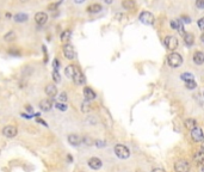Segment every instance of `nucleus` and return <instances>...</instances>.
<instances>
[{
    "instance_id": "obj_1",
    "label": "nucleus",
    "mask_w": 204,
    "mask_h": 172,
    "mask_svg": "<svg viewBox=\"0 0 204 172\" xmlns=\"http://www.w3.org/2000/svg\"><path fill=\"white\" fill-rule=\"evenodd\" d=\"M167 62L172 68H178L183 64V58L178 53H171L167 56Z\"/></svg>"
},
{
    "instance_id": "obj_2",
    "label": "nucleus",
    "mask_w": 204,
    "mask_h": 172,
    "mask_svg": "<svg viewBox=\"0 0 204 172\" xmlns=\"http://www.w3.org/2000/svg\"><path fill=\"white\" fill-rule=\"evenodd\" d=\"M114 151H115V153H116V155H117L120 159H126V158L130 157V151H129V148H128L126 146H124V145H121V143L116 145Z\"/></svg>"
},
{
    "instance_id": "obj_3",
    "label": "nucleus",
    "mask_w": 204,
    "mask_h": 172,
    "mask_svg": "<svg viewBox=\"0 0 204 172\" xmlns=\"http://www.w3.org/2000/svg\"><path fill=\"white\" fill-rule=\"evenodd\" d=\"M164 43H165V46H166V48H167L168 50H175V49L178 48L179 41H178V38H177V37L168 35V36H166V37H165Z\"/></svg>"
},
{
    "instance_id": "obj_4",
    "label": "nucleus",
    "mask_w": 204,
    "mask_h": 172,
    "mask_svg": "<svg viewBox=\"0 0 204 172\" xmlns=\"http://www.w3.org/2000/svg\"><path fill=\"white\" fill-rule=\"evenodd\" d=\"M138 19H140V22H141V23L146 24V25H153V24H154V22H155V18H154V16H153V14H152L150 12H148V11L141 12V14H140Z\"/></svg>"
},
{
    "instance_id": "obj_5",
    "label": "nucleus",
    "mask_w": 204,
    "mask_h": 172,
    "mask_svg": "<svg viewBox=\"0 0 204 172\" xmlns=\"http://www.w3.org/2000/svg\"><path fill=\"white\" fill-rule=\"evenodd\" d=\"M191 137L193 141H196V142H201V141H203L204 140V133L203 130L201 129V128H193L191 130Z\"/></svg>"
},
{
    "instance_id": "obj_6",
    "label": "nucleus",
    "mask_w": 204,
    "mask_h": 172,
    "mask_svg": "<svg viewBox=\"0 0 204 172\" xmlns=\"http://www.w3.org/2000/svg\"><path fill=\"white\" fill-rule=\"evenodd\" d=\"M171 28L174 30H177L180 35H184V34H185L184 23H183L180 19H173V20H171Z\"/></svg>"
},
{
    "instance_id": "obj_7",
    "label": "nucleus",
    "mask_w": 204,
    "mask_h": 172,
    "mask_svg": "<svg viewBox=\"0 0 204 172\" xmlns=\"http://www.w3.org/2000/svg\"><path fill=\"white\" fill-rule=\"evenodd\" d=\"M17 134H18V130H17V128L13 127V125H6V127L3 129V135L6 137H10V139L14 137Z\"/></svg>"
},
{
    "instance_id": "obj_8",
    "label": "nucleus",
    "mask_w": 204,
    "mask_h": 172,
    "mask_svg": "<svg viewBox=\"0 0 204 172\" xmlns=\"http://www.w3.org/2000/svg\"><path fill=\"white\" fill-rule=\"evenodd\" d=\"M174 169H175V171L177 172H189V170H190V165H189L187 161L179 160L174 164Z\"/></svg>"
},
{
    "instance_id": "obj_9",
    "label": "nucleus",
    "mask_w": 204,
    "mask_h": 172,
    "mask_svg": "<svg viewBox=\"0 0 204 172\" xmlns=\"http://www.w3.org/2000/svg\"><path fill=\"white\" fill-rule=\"evenodd\" d=\"M63 55L69 60H73L75 58V52H74V48H73L72 44L66 43V44L63 46Z\"/></svg>"
},
{
    "instance_id": "obj_10",
    "label": "nucleus",
    "mask_w": 204,
    "mask_h": 172,
    "mask_svg": "<svg viewBox=\"0 0 204 172\" xmlns=\"http://www.w3.org/2000/svg\"><path fill=\"white\" fill-rule=\"evenodd\" d=\"M89 166L92 169V170H99L100 167L103 166V161L99 159V158H96V157H93V158H91L89 159Z\"/></svg>"
},
{
    "instance_id": "obj_11",
    "label": "nucleus",
    "mask_w": 204,
    "mask_h": 172,
    "mask_svg": "<svg viewBox=\"0 0 204 172\" xmlns=\"http://www.w3.org/2000/svg\"><path fill=\"white\" fill-rule=\"evenodd\" d=\"M68 142L72 146H80L83 143V137L77 135V134H69L68 135Z\"/></svg>"
},
{
    "instance_id": "obj_12",
    "label": "nucleus",
    "mask_w": 204,
    "mask_h": 172,
    "mask_svg": "<svg viewBox=\"0 0 204 172\" xmlns=\"http://www.w3.org/2000/svg\"><path fill=\"white\" fill-rule=\"evenodd\" d=\"M47 20H48L47 13H44V12H38V13L35 14V22H36V24H38V25H44V24L47 23Z\"/></svg>"
},
{
    "instance_id": "obj_13",
    "label": "nucleus",
    "mask_w": 204,
    "mask_h": 172,
    "mask_svg": "<svg viewBox=\"0 0 204 172\" xmlns=\"http://www.w3.org/2000/svg\"><path fill=\"white\" fill-rule=\"evenodd\" d=\"M72 79L77 85H83V84H85V77H84V74H83V72L80 71V69L77 71V73L74 74V77H73Z\"/></svg>"
},
{
    "instance_id": "obj_14",
    "label": "nucleus",
    "mask_w": 204,
    "mask_h": 172,
    "mask_svg": "<svg viewBox=\"0 0 204 172\" xmlns=\"http://www.w3.org/2000/svg\"><path fill=\"white\" fill-rule=\"evenodd\" d=\"M46 93H47V96H49V97L54 98L55 96L57 95V87L55 86L54 84H48V85L46 86Z\"/></svg>"
},
{
    "instance_id": "obj_15",
    "label": "nucleus",
    "mask_w": 204,
    "mask_h": 172,
    "mask_svg": "<svg viewBox=\"0 0 204 172\" xmlns=\"http://www.w3.org/2000/svg\"><path fill=\"white\" fill-rule=\"evenodd\" d=\"M79 68L77 67V66L74 65H69L66 67V69H65V74H66L67 78H71L72 79L73 77H74V74L77 73V71H78Z\"/></svg>"
},
{
    "instance_id": "obj_16",
    "label": "nucleus",
    "mask_w": 204,
    "mask_h": 172,
    "mask_svg": "<svg viewBox=\"0 0 204 172\" xmlns=\"http://www.w3.org/2000/svg\"><path fill=\"white\" fill-rule=\"evenodd\" d=\"M84 96H85V99H86V101H92V99H94L97 97L96 92L91 89V87H85Z\"/></svg>"
},
{
    "instance_id": "obj_17",
    "label": "nucleus",
    "mask_w": 204,
    "mask_h": 172,
    "mask_svg": "<svg viewBox=\"0 0 204 172\" xmlns=\"http://www.w3.org/2000/svg\"><path fill=\"white\" fill-rule=\"evenodd\" d=\"M51 108H53L51 101H49V99H42V101L40 102V109L42 111H49Z\"/></svg>"
},
{
    "instance_id": "obj_18",
    "label": "nucleus",
    "mask_w": 204,
    "mask_h": 172,
    "mask_svg": "<svg viewBox=\"0 0 204 172\" xmlns=\"http://www.w3.org/2000/svg\"><path fill=\"white\" fill-rule=\"evenodd\" d=\"M193 62L196 65H203L204 64V53L203 52H196L193 54Z\"/></svg>"
},
{
    "instance_id": "obj_19",
    "label": "nucleus",
    "mask_w": 204,
    "mask_h": 172,
    "mask_svg": "<svg viewBox=\"0 0 204 172\" xmlns=\"http://www.w3.org/2000/svg\"><path fill=\"white\" fill-rule=\"evenodd\" d=\"M183 36H184V43L186 44V47H191L192 44H193V42H195L193 35L190 34V32H186V34H184Z\"/></svg>"
},
{
    "instance_id": "obj_20",
    "label": "nucleus",
    "mask_w": 204,
    "mask_h": 172,
    "mask_svg": "<svg viewBox=\"0 0 204 172\" xmlns=\"http://www.w3.org/2000/svg\"><path fill=\"white\" fill-rule=\"evenodd\" d=\"M122 6L126 10H134L136 4H135V0H123L122 1Z\"/></svg>"
},
{
    "instance_id": "obj_21",
    "label": "nucleus",
    "mask_w": 204,
    "mask_h": 172,
    "mask_svg": "<svg viewBox=\"0 0 204 172\" xmlns=\"http://www.w3.org/2000/svg\"><path fill=\"white\" fill-rule=\"evenodd\" d=\"M103 10L102 5H99V4H92L87 7V12L89 13H99V12Z\"/></svg>"
},
{
    "instance_id": "obj_22",
    "label": "nucleus",
    "mask_w": 204,
    "mask_h": 172,
    "mask_svg": "<svg viewBox=\"0 0 204 172\" xmlns=\"http://www.w3.org/2000/svg\"><path fill=\"white\" fill-rule=\"evenodd\" d=\"M14 20L17 22V23H24L26 22L29 17H28V14H25V13H17V14H14Z\"/></svg>"
},
{
    "instance_id": "obj_23",
    "label": "nucleus",
    "mask_w": 204,
    "mask_h": 172,
    "mask_svg": "<svg viewBox=\"0 0 204 172\" xmlns=\"http://www.w3.org/2000/svg\"><path fill=\"white\" fill-rule=\"evenodd\" d=\"M71 36H72V31L71 30H66V31H63L62 32V35H61V42L62 43H68V41L71 40Z\"/></svg>"
},
{
    "instance_id": "obj_24",
    "label": "nucleus",
    "mask_w": 204,
    "mask_h": 172,
    "mask_svg": "<svg viewBox=\"0 0 204 172\" xmlns=\"http://www.w3.org/2000/svg\"><path fill=\"white\" fill-rule=\"evenodd\" d=\"M185 127L187 129H190L192 130L193 128H196L197 127V122H196V119H187L185 121Z\"/></svg>"
},
{
    "instance_id": "obj_25",
    "label": "nucleus",
    "mask_w": 204,
    "mask_h": 172,
    "mask_svg": "<svg viewBox=\"0 0 204 172\" xmlns=\"http://www.w3.org/2000/svg\"><path fill=\"white\" fill-rule=\"evenodd\" d=\"M195 160L196 163H198L199 165H203L204 164V153L203 152H198L195 154Z\"/></svg>"
},
{
    "instance_id": "obj_26",
    "label": "nucleus",
    "mask_w": 204,
    "mask_h": 172,
    "mask_svg": "<svg viewBox=\"0 0 204 172\" xmlns=\"http://www.w3.org/2000/svg\"><path fill=\"white\" fill-rule=\"evenodd\" d=\"M16 37H17L16 34H14L13 31H10V32H7L6 35L4 36V40H5L6 42H12L16 40Z\"/></svg>"
},
{
    "instance_id": "obj_27",
    "label": "nucleus",
    "mask_w": 204,
    "mask_h": 172,
    "mask_svg": "<svg viewBox=\"0 0 204 172\" xmlns=\"http://www.w3.org/2000/svg\"><path fill=\"white\" fill-rule=\"evenodd\" d=\"M185 86L187 90H193L197 87V84H196V81H195V79H192V80H187V81H185Z\"/></svg>"
},
{
    "instance_id": "obj_28",
    "label": "nucleus",
    "mask_w": 204,
    "mask_h": 172,
    "mask_svg": "<svg viewBox=\"0 0 204 172\" xmlns=\"http://www.w3.org/2000/svg\"><path fill=\"white\" fill-rule=\"evenodd\" d=\"M180 79L184 80V81L192 80V79H193V74H192V73H183V74L180 75Z\"/></svg>"
},
{
    "instance_id": "obj_29",
    "label": "nucleus",
    "mask_w": 204,
    "mask_h": 172,
    "mask_svg": "<svg viewBox=\"0 0 204 172\" xmlns=\"http://www.w3.org/2000/svg\"><path fill=\"white\" fill-rule=\"evenodd\" d=\"M8 54H10V55H13V56H18V55H20V50L16 47L10 48V49H8Z\"/></svg>"
},
{
    "instance_id": "obj_30",
    "label": "nucleus",
    "mask_w": 204,
    "mask_h": 172,
    "mask_svg": "<svg viewBox=\"0 0 204 172\" xmlns=\"http://www.w3.org/2000/svg\"><path fill=\"white\" fill-rule=\"evenodd\" d=\"M55 107L57 108V109H59V110H61V111H66L67 110V105L66 104H65V103H63V102H57V103H56V104H55Z\"/></svg>"
},
{
    "instance_id": "obj_31",
    "label": "nucleus",
    "mask_w": 204,
    "mask_h": 172,
    "mask_svg": "<svg viewBox=\"0 0 204 172\" xmlns=\"http://www.w3.org/2000/svg\"><path fill=\"white\" fill-rule=\"evenodd\" d=\"M62 1V0H61ZM60 1V3H61ZM60 3H54V4H49L48 5V10L49 11H55V10H57V7L60 5Z\"/></svg>"
},
{
    "instance_id": "obj_32",
    "label": "nucleus",
    "mask_w": 204,
    "mask_h": 172,
    "mask_svg": "<svg viewBox=\"0 0 204 172\" xmlns=\"http://www.w3.org/2000/svg\"><path fill=\"white\" fill-rule=\"evenodd\" d=\"M53 79H54L55 83H60L61 81V77H60V74H59V72L57 71L53 72Z\"/></svg>"
},
{
    "instance_id": "obj_33",
    "label": "nucleus",
    "mask_w": 204,
    "mask_h": 172,
    "mask_svg": "<svg viewBox=\"0 0 204 172\" xmlns=\"http://www.w3.org/2000/svg\"><path fill=\"white\" fill-rule=\"evenodd\" d=\"M53 67H54V71H59V68H60V61L57 59H55L53 61Z\"/></svg>"
},
{
    "instance_id": "obj_34",
    "label": "nucleus",
    "mask_w": 204,
    "mask_h": 172,
    "mask_svg": "<svg viewBox=\"0 0 204 172\" xmlns=\"http://www.w3.org/2000/svg\"><path fill=\"white\" fill-rule=\"evenodd\" d=\"M197 24H198V28L201 30H204V17H202L197 22Z\"/></svg>"
},
{
    "instance_id": "obj_35",
    "label": "nucleus",
    "mask_w": 204,
    "mask_h": 172,
    "mask_svg": "<svg viewBox=\"0 0 204 172\" xmlns=\"http://www.w3.org/2000/svg\"><path fill=\"white\" fill-rule=\"evenodd\" d=\"M180 20L183 22V23H191V19H190V17H187V16H181V18H180Z\"/></svg>"
},
{
    "instance_id": "obj_36",
    "label": "nucleus",
    "mask_w": 204,
    "mask_h": 172,
    "mask_svg": "<svg viewBox=\"0 0 204 172\" xmlns=\"http://www.w3.org/2000/svg\"><path fill=\"white\" fill-rule=\"evenodd\" d=\"M81 109H83V111H84V113H87V111H90V107H89V103L84 102V103H83V108H81Z\"/></svg>"
},
{
    "instance_id": "obj_37",
    "label": "nucleus",
    "mask_w": 204,
    "mask_h": 172,
    "mask_svg": "<svg viewBox=\"0 0 204 172\" xmlns=\"http://www.w3.org/2000/svg\"><path fill=\"white\" fill-rule=\"evenodd\" d=\"M196 6L198 8H204V0H196Z\"/></svg>"
},
{
    "instance_id": "obj_38",
    "label": "nucleus",
    "mask_w": 204,
    "mask_h": 172,
    "mask_svg": "<svg viewBox=\"0 0 204 172\" xmlns=\"http://www.w3.org/2000/svg\"><path fill=\"white\" fill-rule=\"evenodd\" d=\"M59 99H60V102H66L67 101V95L65 93V92H62V93L59 96Z\"/></svg>"
},
{
    "instance_id": "obj_39",
    "label": "nucleus",
    "mask_w": 204,
    "mask_h": 172,
    "mask_svg": "<svg viewBox=\"0 0 204 172\" xmlns=\"http://www.w3.org/2000/svg\"><path fill=\"white\" fill-rule=\"evenodd\" d=\"M37 122H40L41 125H43L44 127H48V125H47V122L46 121H43V119H37Z\"/></svg>"
},
{
    "instance_id": "obj_40",
    "label": "nucleus",
    "mask_w": 204,
    "mask_h": 172,
    "mask_svg": "<svg viewBox=\"0 0 204 172\" xmlns=\"http://www.w3.org/2000/svg\"><path fill=\"white\" fill-rule=\"evenodd\" d=\"M96 145L97 146H98V147H104V146H105V145H106V143H104L103 142V141H96Z\"/></svg>"
},
{
    "instance_id": "obj_41",
    "label": "nucleus",
    "mask_w": 204,
    "mask_h": 172,
    "mask_svg": "<svg viewBox=\"0 0 204 172\" xmlns=\"http://www.w3.org/2000/svg\"><path fill=\"white\" fill-rule=\"evenodd\" d=\"M152 172H166V171L162 170V169H154V170H152Z\"/></svg>"
},
{
    "instance_id": "obj_42",
    "label": "nucleus",
    "mask_w": 204,
    "mask_h": 172,
    "mask_svg": "<svg viewBox=\"0 0 204 172\" xmlns=\"http://www.w3.org/2000/svg\"><path fill=\"white\" fill-rule=\"evenodd\" d=\"M201 152H203L204 153V140L202 141V143H201Z\"/></svg>"
},
{
    "instance_id": "obj_43",
    "label": "nucleus",
    "mask_w": 204,
    "mask_h": 172,
    "mask_svg": "<svg viewBox=\"0 0 204 172\" xmlns=\"http://www.w3.org/2000/svg\"><path fill=\"white\" fill-rule=\"evenodd\" d=\"M84 1H85V0H74V3H75V4H83Z\"/></svg>"
},
{
    "instance_id": "obj_44",
    "label": "nucleus",
    "mask_w": 204,
    "mask_h": 172,
    "mask_svg": "<svg viewBox=\"0 0 204 172\" xmlns=\"http://www.w3.org/2000/svg\"><path fill=\"white\" fill-rule=\"evenodd\" d=\"M26 110L29 111V113H32V108L31 107H29V105H26Z\"/></svg>"
},
{
    "instance_id": "obj_45",
    "label": "nucleus",
    "mask_w": 204,
    "mask_h": 172,
    "mask_svg": "<svg viewBox=\"0 0 204 172\" xmlns=\"http://www.w3.org/2000/svg\"><path fill=\"white\" fill-rule=\"evenodd\" d=\"M201 41H202V42L204 43V32L202 34V36H201Z\"/></svg>"
},
{
    "instance_id": "obj_46",
    "label": "nucleus",
    "mask_w": 204,
    "mask_h": 172,
    "mask_svg": "<svg viewBox=\"0 0 204 172\" xmlns=\"http://www.w3.org/2000/svg\"><path fill=\"white\" fill-rule=\"evenodd\" d=\"M104 1H105L106 4H111V3H112V0H104Z\"/></svg>"
},
{
    "instance_id": "obj_47",
    "label": "nucleus",
    "mask_w": 204,
    "mask_h": 172,
    "mask_svg": "<svg viewBox=\"0 0 204 172\" xmlns=\"http://www.w3.org/2000/svg\"><path fill=\"white\" fill-rule=\"evenodd\" d=\"M12 16H11V13H6V18H11Z\"/></svg>"
},
{
    "instance_id": "obj_48",
    "label": "nucleus",
    "mask_w": 204,
    "mask_h": 172,
    "mask_svg": "<svg viewBox=\"0 0 204 172\" xmlns=\"http://www.w3.org/2000/svg\"><path fill=\"white\" fill-rule=\"evenodd\" d=\"M201 170H202V172H204V164L202 165V167H201Z\"/></svg>"
},
{
    "instance_id": "obj_49",
    "label": "nucleus",
    "mask_w": 204,
    "mask_h": 172,
    "mask_svg": "<svg viewBox=\"0 0 204 172\" xmlns=\"http://www.w3.org/2000/svg\"><path fill=\"white\" fill-rule=\"evenodd\" d=\"M20 1H22V3H25V1H28V0H20Z\"/></svg>"
}]
</instances>
